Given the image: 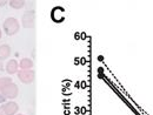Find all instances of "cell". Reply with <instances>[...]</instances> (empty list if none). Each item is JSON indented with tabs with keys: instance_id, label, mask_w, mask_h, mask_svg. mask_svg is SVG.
Here are the masks:
<instances>
[{
	"instance_id": "obj_1",
	"label": "cell",
	"mask_w": 153,
	"mask_h": 115,
	"mask_svg": "<svg viewBox=\"0 0 153 115\" xmlns=\"http://www.w3.org/2000/svg\"><path fill=\"white\" fill-rule=\"evenodd\" d=\"M2 28H4V32L6 33V35L12 37V35H14V34H17L19 32L20 29L19 20L10 17V18H7V19L4 21Z\"/></svg>"
},
{
	"instance_id": "obj_2",
	"label": "cell",
	"mask_w": 153,
	"mask_h": 115,
	"mask_svg": "<svg viewBox=\"0 0 153 115\" xmlns=\"http://www.w3.org/2000/svg\"><path fill=\"white\" fill-rule=\"evenodd\" d=\"M0 94L4 96L6 100L7 99H16L18 94H19V88L16 83H10L7 86H5L1 91H0Z\"/></svg>"
},
{
	"instance_id": "obj_3",
	"label": "cell",
	"mask_w": 153,
	"mask_h": 115,
	"mask_svg": "<svg viewBox=\"0 0 153 115\" xmlns=\"http://www.w3.org/2000/svg\"><path fill=\"white\" fill-rule=\"evenodd\" d=\"M21 25L25 28H33L36 26V12L33 10L27 11L21 17Z\"/></svg>"
},
{
	"instance_id": "obj_4",
	"label": "cell",
	"mask_w": 153,
	"mask_h": 115,
	"mask_svg": "<svg viewBox=\"0 0 153 115\" xmlns=\"http://www.w3.org/2000/svg\"><path fill=\"white\" fill-rule=\"evenodd\" d=\"M17 74H18V79L22 83H26V85L32 83L36 79V73L32 69H20V71H18Z\"/></svg>"
},
{
	"instance_id": "obj_5",
	"label": "cell",
	"mask_w": 153,
	"mask_h": 115,
	"mask_svg": "<svg viewBox=\"0 0 153 115\" xmlns=\"http://www.w3.org/2000/svg\"><path fill=\"white\" fill-rule=\"evenodd\" d=\"M0 108L2 109V112H4L5 115H17L18 111H19V106L14 101L5 102V103H2V106Z\"/></svg>"
},
{
	"instance_id": "obj_6",
	"label": "cell",
	"mask_w": 153,
	"mask_h": 115,
	"mask_svg": "<svg viewBox=\"0 0 153 115\" xmlns=\"http://www.w3.org/2000/svg\"><path fill=\"white\" fill-rule=\"evenodd\" d=\"M6 72L10 74V75H12V74H16V73H18V68H19V63H18V61L16 60V59H11V60H8V62L6 63Z\"/></svg>"
},
{
	"instance_id": "obj_7",
	"label": "cell",
	"mask_w": 153,
	"mask_h": 115,
	"mask_svg": "<svg viewBox=\"0 0 153 115\" xmlns=\"http://www.w3.org/2000/svg\"><path fill=\"white\" fill-rule=\"evenodd\" d=\"M10 55H11V47L8 45H6V43L1 45L0 46V61L8 59Z\"/></svg>"
},
{
	"instance_id": "obj_8",
	"label": "cell",
	"mask_w": 153,
	"mask_h": 115,
	"mask_svg": "<svg viewBox=\"0 0 153 115\" xmlns=\"http://www.w3.org/2000/svg\"><path fill=\"white\" fill-rule=\"evenodd\" d=\"M19 67L20 69H31L33 67V61L28 58H24V59L20 60Z\"/></svg>"
},
{
	"instance_id": "obj_9",
	"label": "cell",
	"mask_w": 153,
	"mask_h": 115,
	"mask_svg": "<svg viewBox=\"0 0 153 115\" xmlns=\"http://www.w3.org/2000/svg\"><path fill=\"white\" fill-rule=\"evenodd\" d=\"M7 4L14 10H20V8H22L25 6L26 2L24 0H10V1H7Z\"/></svg>"
},
{
	"instance_id": "obj_10",
	"label": "cell",
	"mask_w": 153,
	"mask_h": 115,
	"mask_svg": "<svg viewBox=\"0 0 153 115\" xmlns=\"http://www.w3.org/2000/svg\"><path fill=\"white\" fill-rule=\"evenodd\" d=\"M13 81H12V79L11 77H0V91L5 87V86H7V85H10V83H12Z\"/></svg>"
},
{
	"instance_id": "obj_11",
	"label": "cell",
	"mask_w": 153,
	"mask_h": 115,
	"mask_svg": "<svg viewBox=\"0 0 153 115\" xmlns=\"http://www.w3.org/2000/svg\"><path fill=\"white\" fill-rule=\"evenodd\" d=\"M5 102H6V99L0 94V105H2V103H5Z\"/></svg>"
},
{
	"instance_id": "obj_12",
	"label": "cell",
	"mask_w": 153,
	"mask_h": 115,
	"mask_svg": "<svg viewBox=\"0 0 153 115\" xmlns=\"http://www.w3.org/2000/svg\"><path fill=\"white\" fill-rule=\"evenodd\" d=\"M6 4H7V1H4V0H1V1H0V7H2V6H5Z\"/></svg>"
},
{
	"instance_id": "obj_13",
	"label": "cell",
	"mask_w": 153,
	"mask_h": 115,
	"mask_svg": "<svg viewBox=\"0 0 153 115\" xmlns=\"http://www.w3.org/2000/svg\"><path fill=\"white\" fill-rule=\"evenodd\" d=\"M4 69V65H2V62L0 61V71H2Z\"/></svg>"
},
{
	"instance_id": "obj_14",
	"label": "cell",
	"mask_w": 153,
	"mask_h": 115,
	"mask_svg": "<svg viewBox=\"0 0 153 115\" xmlns=\"http://www.w3.org/2000/svg\"><path fill=\"white\" fill-rule=\"evenodd\" d=\"M0 115H5V114H4V112H2V109H1V108H0Z\"/></svg>"
},
{
	"instance_id": "obj_15",
	"label": "cell",
	"mask_w": 153,
	"mask_h": 115,
	"mask_svg": "<svg viewBox=\"0 0 153 115\" xmlns=\"http://www.w3.org/2000/svg\"><path fill=\"white\" fill-rule=\"evenodd\" d=\"M1 37H2V31L0 29V39H1Z\"/></svg>"
},
{
	"instance_id": "obj_16",
	"label": "cell",
	"mask_w": 153,
	"mask_h": 115,
	"mask_svg": "<svg viewBox=\"0 0 153 115\" xmlns=\"http://www.w3.org/2000/svg\"><path fill=\"white\" fill-rule=\"evenodd\" d=\"M17 115H24V114H17Z\"/></svg>"
}]
</instances>
